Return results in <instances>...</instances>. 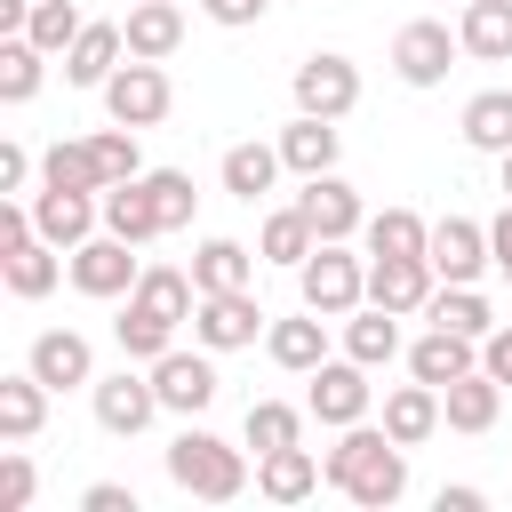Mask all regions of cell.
Instances as JSON below:
<instances>
[{"instance_id": "6da1fadb", "label": "cell", "mask_w": 512, "mask_h": 512, "mask_svg": "<svg viewBox=\"0 0 512 512\" xmlns=\"http://www.w3.org/2000/svg\"><path fill=\"white\" fill-rule=\"evenodd\" d=\"M320 472H328V488H336L344 504H360V512H392V504L408 496V448H400L384 424H344L336 448L320 456Z\"/></svg>"}, {"instance_id": "7a4b0ae2", "label": "cell", "mask_w": 512, "mask_h": 512, "mask_svg": "<svg viewBox=\"0 0 512 512\" xmlns=\"http://www.w3.org/2000/svg\"><path fill=\"white\" fill-rule=\"evenodd\" d=\"M168 480H176L184 496H200V504H232V496H248V448L184 424V432L168 440Z\"/></svg>"}, {"instance_id": "3957f363", "label": "cell", "mask_w": 512, "mask_h": 512, "mask_svg": "<svg viewBox=\"0 0 512 512\" xmlns=\"http://www.w3.org/2000/svg\"><path fill=\"white\" fill-rule=\"evenodd\" d=\"M296 296H304L312 312H328V320L360 312V304H368V256H352V240H320V248L296 264Z\"/></svg>"}, {"instance_id": "277c9868", "label": "cell", "mask_w": 512, "mask_h": 512, "mask_svg": "<svg viewBox=\"0 0 512 512\" xmlns=\"http://www.w3.org/2000/svg\"><path fill=\"white\" fill-rule=\"evenodd\" d=\"M64 280H72L80 296L112 304V296H136V280H144V256H136V240H120V232H88V240L64 256Z\"/></svg>"}, {"instance_id": "5b68a950", "label": "cell", "mask_w": 512, "mask_h": 512, "mask_svg": "<svg viewBox=\"0 0 512 512\" xmlns=\"http://www.w3.org/2000/svg\"><path fill=\"white\" fill-rule=\"evenodd\" d=\"M96 96H104V120H120V128H136V136H144V128H160V120H168V104H176V88H168V72H160L152 56H128Z\"/></svg>"}, {"instance_id": "8992f818", "label": "cell", "mask_w": 512, "mask_h": 512, "mask_svg": "<svg viewBox=\"0 0 512 512\" xmlns=\"http://www.w3.org/2000/svg\"><path fill=\"white\" fill-rule=\"evenodd\" d=\"M304 408H312V424L344 432V424H368V408H376V384H368V368L344 352V360H320V368L304 376Z\"/></svg>"}, {"instance_id": "52a82bcc", "label": "cell", "mask_w": 512, "mask_h": 512, "mask_svg": "<svg viewBox=\"0 0 512 512\" xmlns=\"http://www.w3.org/2000/svg\"><path fill=\"white\" fill-rule=\"evenodd\" d=\"M456 56H464V40H456L440 16H416V24L392 32V72H400L408 88H440V80L456 72Z\"/></svg>"}, {"instance_id": "ba28073f", "label": "cell", "mask_w": 512, "mask_h": 512, "mask_svg": "<svg viewBox=\"0 0 512 512\" xmlns=\"http://www.w3.org/2000/svg\"><path fill=\"white\" fill-rule=\"evenodd\" d=\"M264 328H272V312L256 304V288H224V296H200L192 304V344H208V352H240Z\"/></svg>"}, {"instance_id": "9c48e42d", "label": "cell", "mask_w": 512, "mask_h": 512, "mask_svg": "<svg viewBox=\"0 0 512 512\" xmlns=\"http://www.w3.org/2000/svg\"><path fill=\"white\" fill-rule=\"evenodd\" d=\"M88 408H96V424H104L112 440H136V432H144V424L160 416V392H152V368L136 376V368L120 360L112 376H96V384H88Z\"/></svg>"}, {"instance_id": "30bf717a", "label": "cell", "mask_w": 512, "mask_h": 512, "mask_svg": "<svg viewBox=\"0 0 512 512\" xmlns=\"http://www.w3.org/2000/svg\"><path fill=\"white\" fill-rule=\"evenodd\" d=\"M296 112H320V120H344L352 104H360V64L352 56H336V48H312L304 64H296Z\"/></svg>"}, {"instance_id": "8fae6325", "label": "cell", "mask_w": 512, "mask_h": 512, "mask_svg": "<svg viewBox=\"0 0 512 512\" xmlns=\"http://www.w3.org/2000/svg\"><path fill=\"white\" fill-rule=\"evenodd\" d=\"M216 360H208V344L200 352H184V344H168L160 360H152V392H160V408L168 416H200L208 400H216Z\"/></svg>"}, {"instance_id": "7c38bea8", "label": "cell", "mask_w": 512, "mask_h": 512, "mask_svg": "<svg viewBox=\"0 0 512 512\" xmlns=\"http://www.w3.org/2000/svg\"><path fill=\"white\" fill-rule=\"evenodd\" d=\"M24 368H32L48 392H88V384H96V344H88L80 328H40L32 352H24Z\"/></svg>"}, {"instance_id": "4fadbf2b", "label": "cell", "mask_w": 512, "mask_h": 512, "mask_svg": "<svg viewBox=\"0 0 512 512\" xmlns=\"http://www.w3.org/2000/svg\"><path fill=\"white\" fill-rule=\"evenodd\" d=\"M32 224H40V240H56V248L72 256L88 232H104V192H64V184H40V192H32Z\"/></svg>"}, {"instance_id": "5bb4252c", "label": "cell", "mask_w": 512, "mask_h": 512, "mask_svg": "<svg viewBox=\"0 0 512 512\" xmlns=\"http://www.w3.org/2000/svg\"><path fill=\"white\" fill-rule=\"evenodd\" d=\"M432 288H440V272H432V256H368V304H384V312H424L432 304Z\"/></svg>"}, {"instance_id": "9a60e30c", "label": "cell", "mask_w": 512, "mask_h": 512, "mask_svg": "<svg viewBox=\"0 0 512 512\" xmlns=\"http://www.w3.org/2000/svg\"><path fill=\"white\" fill-rule=\"evenodd\" d=\"M296 208L312 216V232H320V240H352V232L368 224V200H360V192H352V184H344L336 168H328V176H304Z\"/></svg>"}, {"instance_id": "2e32d148", "label": "cell", "mask_w": 512, "mask_h": 512, "mask_svg": "<svg viewBox=\"0 0 512 512\" xmlns=\"http://www.w3.org/2000/svg\"><path fill=\"white\" fill-rule=\"evenodd\" d=\"M424 256H432L440 280H480V272L496 264V256H488V224H472V216H440Z\"/></svg>"}, {"instance_id": "e0dca14e", "label": "cell", "mask_w": 512, "mask_h": 512, "mask_svg": "<svg viewBox=\"0 0 512 512\" xmlns=\"http://www.w3.org/2000/svg\"><path fill=\"white\" fill-rule=\"evenodd\" d=\"M264 352H272V368H288V376H312L320 360H328V312H288V320H272L264 328Z\"/></svg>"}, {"instance_id": "ac0fdd59", "label": "cell", "mask_w": 512, "mask_h": 512, "mask_svg": "<svg viewBox=\"0 0 512 512\" xmlns=\"http://www.w3.org/2000/svg\"><path fill=\"white\" fill-rule=\"evenodd\" d=\"M272 144H280L288 176H328V168H336V152H344V128H336V120H320V112H296Z\"/></svg>"}, {"instance_id": "d6986e66", "label": "cell", "mask_w": 512, "mask_h": 512, "mask_svg": "<svg viewBox=\"0 0 512 512\" xmlns=\"http://www.w3.org/2000/svg\"><path fill=\"white\" fill-rule=\"evenodd\" d=\"M320 456L296 440V448H272V456H256V496L264 504H304V496H320Z\"/></svg>"}, {"instance_id": "ffe728a7", "label": "cell", "mask_w": 512, "mask_h": 512, "mask_svg": "<svg viewBox=\"0 0 512 512\" xmlns=\"http://www.w3.org/2000/svg\"><path fill=\"white\" fill-rule=\"evenodd\" d=\"M0 280H8V296H24V304H40L56 280H64V248L56 240H16V248H0Z\"/></svg>"}, {"instance_id": "44dd1931", "label": "cell", "mask_w": 512, "mask_h": 512, "mask_svg": "<svg viewBox=\"0 0 512 512\" xmlns=\"http://www.w3.org/2000/svg\"><path fill=\"white\" fill-rule=\"evenodd\" d=\"M256 248L248 240H232V232H208L200 248H192V280H200V296H224V288H248L256 280Z\"/></svg>"}, {"instance_id": "7402d4cb", "label": "cell", "mask_w": 512, "mask_h": 512, "mask_svg": "<svg viewBox=\"0 0 512 512\" xmlns=\"http://www.w3.org/2000/svg\"><path fill=\"white\" fill-rule=\"evenodd\" d=\"M440 416H448V432H488L504 416V384L488 368H464L456 384H440Z\"/></svg>"}, {"instance_id": "603a6c76", "label": "cell", "mask_w": 512, "mask_h": 512, "mask_svg": "<svg viewBox=\"0 0 512 512\" xmlns=\"http://www.w3.org/2000/svg\"><path fill=\"white\" fill-rule=\"evenodd\" d=\"M440 424H448V416H440V384L416 376V384H392V392H384V432H392L400 448H424Z\"/></svg>"}, {"instance_id": "cb8c5ba5", "label": "cell", "mask_w": 512, "mask_h": 512, "mask_svg": "<svg viewBox=\"0 0 512 512\" xmlns=\"http://www.w3.org/2000/svg\"><path fill=\"white\" fill-rule=\"evenodd\" d=\"M120 32H128V56H152V64H168V56L184 48V8H176V0H128Z\"/></svg>"}, {"instance_id": "d4e9b609", "label": "cell", "mask_w": 512, "mask_h": 512, "mask_svg": "<svg viewBox=\"0 0 512 512\" xmlns=\"http://www.w3.org/2000/svg\"><path fill=\"white\" fill-rule=\"evenodd\" d=\"M120 56H128V32L120 24H80V40L64 48V80L72 88H104L120 72Z\"/></svg>"}, {"instance_id": "484cf974", "label": "cell", "mask_w": 512, "mask_h": 512, "mask_svg": "<svg viewBox=\"0 0 512 512\" xmlns=\"http://www.w3.org/2000/svg\"><path fill=\"white\" fill-rule=\"evenodd\" d=\"M464 368H480V336H456V328H424V336L408 344V376H424V384H456Z\"/></svg>"}, {"instance_id": "4316f807", "label": "cell", "mask_w": 512, "mask_h": 512, "mask_svg": "<svg viewBox=\"0 0 512 512\" xmlns=\"http://www.w3.org/2000/svg\"><path fill=\"white\" fill-rule=\"evenodd\" d=\"M456 40L480 64H512V0H464L456 8Z\"/></svg>"}, {"instance_id": "83f0119b", "label": "cell", "mask_w": 512, "mask_h": 512, "mask_svg": "<svg viewBox=\"0 0 512 512\" xmlns=\"http://www.w3.org/2000/svg\"><path fill=\"white\" fill-rule=\"evenodd\" d=\"M280 168H288V160H280V144H256V136H248V144H232V152H224V168H216V176H224V192H232V200H248V208H256V200L280 184Z\"/></svg>"}, {"instance_id": "f1b7e54d", "label": "cell", "mask_w": 512, "mask_h": 512, "mask_svg": "<svg viewBox=\"0 0 512 512\" xmlns=\"http://www.w3.org/2000/svg\"><path fill=\"white\" fill-rule=\"evenodd\" d=\"M104 232H120V240H168L160 232V208H152V184L144 176H128V184H104Z\"/></svg>"}, {"instance_id": "f546056e", "label": "cell", "mask_w": 512, "mask_h": 512, "mask_svg": "<svg viewBox=\"0 0 512 512\" xmlns=\"http://www.w3.org/2000/svg\"><path fill=\"white\" fill-rule=\"evenodd\" d=\"M424 320H432V328H456V336H488V328H496V312H488L480 280H440V288H432V304H424Z\"/></svg>"}, {"instance_id": "4dcf8cb0", "label": "cell", "mask_w": 512, "mask_h": 512, "mask_svg": "<svg viewBox=\"0 0 512 512\" xmlns=\"http://www.w3.org/2000/svg\"><path fill=\"white\" fill-rule=\"evenodd\" d=\"M344 352H352L360 368H384V360H400V312H384V304H360V312H344Z\"/></svg>"}, {"instance_id": "1f68e13d", "label": "cell", "mask_w": 512, "mask_h": 512, "mask_svg": "<svg viewBox=\"0 0 512 512\" xmlns=\"http://www.w3.org/2000/svg\"><path fill=\"white\" fill-rule=\"evenodd\" d=\"M40 184H64V192H104V160L88 136H56L40 152Z\"/></svg>"}, {"instance_id": "d6a6232c", "label": "cell", "mask_w": 512, "mask_h": 512, "mask_svg": "<svg viewBox=\"0 0 512 512\" xmlns=\"http://www.w3.org/2000/svg\"><path fill=\"white\" fill-rule=\"evenodd\" d=\"M312 248H320V232H312V216H304L296 200H288V208H272V216H264V232H256V256H264V264H288V272H296Z\"/></svg>"}, {"instance_id": "836d02e7", "label": "cell", "mask_w": 512, "mask_h": 512, "mask_svg": "<svg viewBox=\"0 0 512 512\" xmlns=\"http://www.w3.org/2000/svg\"><path fill=\"white\" fill-rule=\"evenodd\" d=\"M360 248H368V256H424V248H432V224H424L416 208H376V216L360 224Z\"/></svg>"}, {"instance_id": "e575fe53", "label": "cell", "mask_w": 512, "mask_h": 512, "mask_svg": "<svg viewBox=\"0 0 512 512\" xmlns=\"http://www.w3.org/2000/svg\"><path fill=\"white\" fill-rule=\"evenodd\" d=\"M136 304L184 328V320H192V304H200V280H192V264H184V272H176V264H144V280H136Z\"/></svg>"}, {"instance_id": "d590c367", "label": "cell", "mask_w": 512, "mask_h": 512, "mask_svg": "<svg viewBox=\"0 0 512 512\" xmlns=\"http://www.w3.org/2000/svg\"><path fill=\"white\" fill-rule=\"evenodd\" d=\"M40 424H48V384L32 368L0 376V440H32Z\"/></svg>"}, {"instance_id": "8d00e7d4", "label": "cell", "mask_w": 512, "mask_h": 512, "mask_svg": "<svg viewBox=\"0 0 512 512\" xmlns=\"http://www.w3.org/2000/svg\"><path fill=\"white\" fill-rule=\"evenodd\" d=\"M456 128H464V144H472V152H488V160H496V152H512V88H480V96L464 104V120H456Z\"/></svg>"}, {"instance_id": "74e56055", "label": "cell", "mask_w": 512, "mask_h": 512, "mask_svg": "<svg viewBox=\"0 0 512 512\" xmlns=\"http://www.w3.org/2000/svg\"><path fill=\"white\" fill-rule=\"evenodd\" d=\"M40 80H48V48L24 40V32H8L0 40V104H32Z\"/></svg>"}, {"instance_id": "f35d334b", "label": "cell", "mask_w": 512, "mask_h": 512, "mask_svg": "<svg viewBox=\"0 0 512 512\" xmlns=\"http://www.w3.org/2000/svg\"><path fill=\"white\" fill-rule=\"evenodd\" d=\"M112 344H120V360H144V368H152V360L176 344V320H160V312H144V304L128 296L120 320H112Z\"/></svg>"}, {"instance_id": "ab89813d", "label": "cell", "mask_w": 512, "mask_h": 512, "mask_svg": "<svg viewBox=\"0 0 512 512\" xmlns=\"http://www.w3.org/2000/svg\"><path fill=\"white\" fill-rule=\"evenodd\" d=\"M304 416H312V408H288V400H248V424H240V440H248L256 456H272V448H296V440H304Z\"/></svg>"}, {"instance_id": "60d3db41", "label": "cell", "mask_w": 512, "mask_h": 512, "mask_svg": "<svg viewBox=\"0 0 512 512\" xmlns=\"http://www.w3.org/2000/svg\"><path fill=\"white\" fill-rule=\"evenodd\" d=\"M80 24H88V16H80L72 0H32V16H24V40H40L48 56H64V48L80 40Z\"/></svg>"}, {"instance_id": "b9f144b4", "label": "cell", "mask_w": 512, "mask_h": 512, "mask_svg": "<svg viewBox=\"0 0 512 512\" xmlns=\"http://www.w3.org/2000/svg\"><path fill=\"white\" fill-rule=\"evenodd\" d=\"M144 184H152V208H160V232H184L192 224V176L184 168H144Z\"/></svg>"}, {"instance_id": "7bdbcfd3", "label": "cell", "mask_w": 512, "mask_h": 512, "mask_svg": "<svg viewBox=\"0 0 512 512\" xmlns=\"http://www.w3.org/2000/svg\"><path fill=\"white\" fill-rule=\"evenodd\" d=\"M88 144H96V160H104V184H128V176H144V152H136V128H120V120H112V128H96Z\"/></svg>"}, {"instance_id": "ee69618b", "label": "cell", "mask_w": 512, "mask_h": 512, "mask_svg": "<svg viewBox=\"0 0 512 512\" xmlns=\"http://www.w3.org/2000/svg\"><path fill=\"white\" fill-rule=\"evenodd\" d=\"M32 488H40V472H32L24 440H8V456H0V512H24V504H32Z\"/></svg>"}, {"instance_id": "f6af8a7d", "label": "cell", "mask_w": 512, "mask_h": 512, "mask_svg": "<svg viewBox=\"0 0 512 512\" xmlns=\"http://www.w3.org/2000/svg\"><path fill=\"white\" fill-rule=\"evenodd\" d=\"M480 368H488L496 384H512V328H504V320H496V328L480 336Z\"/></svg>"}, {"instance_id": "bcb514c9", "label": "cell", "mask_w": 512, "mask_h": 512, "mask_svg": "<svg viewBox=\"0 0 512 512\" xmlns=\"http://www.w3.org/2000/svg\"><path fill=\"white\" fill-rule=\"evenodd\" d=\"M32 168H40V160H32L24 144H0V192H32Z\"/></svg>"}, {"instance_id": "7dc6e473", "label": "cell", "mask_w": 512, "mask_h": 512, "mask_svg": "<svg viewBox=\"0 0 512 512\" xmlns=\"http://www.w3.org/2000/svg\"><path fill=\"white\" fill-rule=\"evenodd\" d=\"M80 512H136V488H120V480H96V488H80Z\"/></svg>"}, {"instance_id": "c3c4849f", "label": "cell", "mask_w": 512, "mask_h": 512, "mask_svg": "<svg viewBox=\"0 0 512 512\" xmlns=\"http://www.w3.org/2000/svg\"><path fill=\"white\" fill-rule=\"evenodd\" d=\"M200 8H208V24H224V32H240V24H256V16L272 8V0H200Z\"/></svg>"}, {"instance_id": "681fc988", "label": "cell", "mask_w": 512, "mask_h": 512, "mask_svg": "<svg viewBox=\"0 0 512 512\" xmlns=\"http://www.w3.org/2000/svg\"><path fill=\"white\" fill-rule=\"evenodd\" d=\"M488 256H496V272L512 280V200H504V216L488 224Z\"/></svg>"}, {"instance_id": "f907efd6", "label": "cell", "mask_w": 512, "mask_h": 512, "mask_svg": "<svg viewBox=\"0 0 512 512\" xmlns=\"http://www.w3.org/2000/svg\"><path fill=\"white\" fill-rule=\"evenodd\" d=\"M432 504H440V512H480V504H488V496H480V488H472V480H456V488H440V496H432Z\"/></svg>"}, {"instance_id": "816d5d0a", "label": "cell", "mask_w": 512, "mask_h": 512, "mask_svg": "<svg viewBox=\"0 0 512 512\" xmlns=\"http://www.w3.org/2000/svg\"><path fill=\"white\" fill-rule=\"evenodd\" d=\"M496 184H504V200H512V152H496Z\"/></svg>"}, {"instance_id": "f5cc1de1", "label": "cell", "mask_w": 512, "mask_h": 512, "mask_svg": "<svg viewBox=\"0 0 512 512\" xmlns=\"http://www.w3.org/2000/svg\"><path fill=\"white\" fill-rule=\"evenodd\" d=\"M456 8H464V0H456Z\"/></svg>"}]
</instances>
